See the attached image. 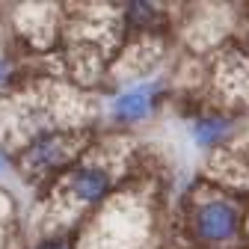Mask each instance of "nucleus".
<instances>
[{
  "label": "nucleus",
  "instance_id": "1",
  "mask_svg": "<svg viewBox=\"0 0 249 249\" xmlns=\"http://www.w3.org/2000/svg\"><path fill=\"white\" fill-rule=\"evenodd\" d=\"M196 231L211 243L231 240L237 231V211L229 202H208L196 213Z\"/></svg>",
  "mask_w": 249,
  "mask_h": 249
},
{
  "label": "nucleus",
  "instance_id": "5",
  "mask_svg": "<svg viewBox=\"0 0 249 249\" xmlns=\"http://www.w3.org/2000/svg\"><path fill=\"white\" fill-rule=\"evenodd\" d=\"M226 134H229V124H226V119H216V116H205V119H199L196 124H193V137H196V142L199 145H216L220 140H226Z\"/></svg>",
  "mask_w": 249,
  "mask_h": 249
},
{
  "label": "nucleus",
  "instance_id": "9",
  "mask_svg": "<svg viewBox=\"0 0 249 249\" xmlns=\"http://www.w3.org/2000/svg\"><path fill=\"white\" fill-rule=\"evenodd\" d=\"M0 77H3V62H0Z\"/></svg>",
  "mask_w": 249,
  "mask_h": 249
},
{
  "label": "nucleus",
  "instance_id": "3",
  "mask_svg": "<svg viewBox=\"0 0 249 249\" xmlns=\"http://www.w3.org/2000/svg\"><path fill=\"white\" fill-rule=\"evenodd\" d=\"M107 187H110V178L98 166H86L71 175V190L80 202H98L107 193Z\"/></svg>",
  "mask_w": 249,
  "mask_h": 249
},
{
  "label": "nucleus",
  "instance_id": "4",
  "mask_svg": "<svg viewBox=\"0 0 249 249\" xmlns=\"http://www.w3.org/2000/svg\"><path fill=\"white\" fill-rule=\"evenodd\" d=\"M62 154H66V148H62V140L48 134V137H39L33 145H30L27 151V163L36 166V169H45V166H53L62 160Z\"/></svg>",
  "mask_w": 249,
  "mask_h": 249
},
{
  "label": "nucleus",
  "instance_id": "7",
  "mask_svg": "<svg viewBox=\"0 0 249 249\" xmlns=\"http://www.w3.org/2000/svg\"><path fill=\"white\" fill-rule=\"evenodd\" d=\"M39 249H69V246L62 243V240H48V243H42Z\"/></svg>",
  "mask_w": 249,
  "mask_h": 249
},
{
  "label": "nucleus",
  "instance_id": "6",
  "mask_svg": "<svg viewBox=\"0 0 249 249\" xmlns=\"http://www.w3.org/2000/svg\"><path fill=\"white\" fill-rule=\"evenodd\" d=\"M128 21H134L137 27L154 24V6H148V3H131L128 6Z\"/></svg>",
  "mask_w": 249,
  "mask_h": 249
},
{
  "label": "nucleus",
  "instance_id": "8",
  "mask_svg": "<svg viewBox=\"0 0 249 249\" xmlns=\"http://www.w3.org/2000/svg\"><path fill=\"white\" fill-rule=\"evenodd\" d=\"M6 166H9V163H6V154H3V151H0V175H3V172H6Z\"/></svg>",
  "mask_w": 249,
  "mask_h": 249
},
{
  "label": "nucleus",
  "instance_id": "2",
  "mask_svg": "<svg viewBox=\"0 0 249 249\" xmlns=\"http://www.w3.org/2000/svg\"><path fill=\"white\" fill-rule=\"evenodd\" d=\"M148 110H151V86L148 83L119 95L116 104H113V116L119 122H140V119L148 116Z\"/></svg>",
  "mask_w": 249,
  "mask_h": 249
}]
</instances>
